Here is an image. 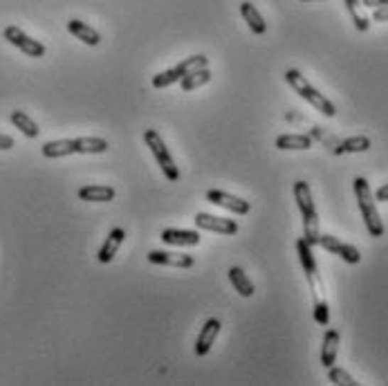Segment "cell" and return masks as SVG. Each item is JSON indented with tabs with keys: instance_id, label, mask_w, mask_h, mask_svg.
<instances>
[{
	"instance_id": "1",
	"label": "cell",
	"mask_w": 388,
	"mask_h": 386,
	"mask_svg": "<svg viewBox=\"0 0 388 386\" xmlns=\"http://www.w3.org/2000/svg\"><path fill=\"white\" fill-rule=\"evenodd\" d=\"M296 252H298V261H301V265H303L306 279H308L310 290H312L314 321H317L319 326H328L330 310H328V301H325V288H323V281H321V274H319L317 259H314V254H312V245H308L306 238H298L296 240Z\"/></svg>"
},
{
	"instance_id": "2",
	"label": "cell",
	"mask_w": 388,
	"mask_h": 386,
	"mask_svg": "<svg viewBox=\"0 0 388 386\" xmlns=\"http://www.w3.org/2000/svg\"><path fill=\"white\" fill-rule=\"evenodd\" d=\"M108 151V141L102 137H77V139H54L43 144L41 153L43 157H65V155H97V153H106Z\"/></svg>"
},
{
	"instance_id": "3",
	"label": "cell",
	"mask_w": 388,
	"mask_h": 386,
	"mask_svg": "<svg viewBox=\"0 0 388 386\" xmlns=\"http://www.w3.org/2000/svg\"><path fill=\"white\" fill-rule=\"evenodd\" d=\"M294 200H296V207L301 211V218H303V238L308 245H319V213L317 207H314V200H312V189L310 184L298 180L294 182Z\"/></svg>"
},
{
	"instance_id": "4",
	"label": "cell",
	"mask_w": 388,
	"mask_h": 386,
	"mask_svg": "<svg viewBox=\"0 0 388 386\" xmlns=\"http://www.w3.org/2000/svg\"><path fill=\"white\" fill-rule=\"evenodd\" d=\"M285 81L301 99H303V102H308L312 108H317L319 112H323L325 117H335L337 115V106L330 102L325 95H321L317 88H314V85L298 73V70H287Z\"/></svg>"
},
{
	"instance_id": "5",
	"label": "cell",
	"mask_w": 388,
	"mask_h": 386,
	"mask_svg": "<svg viewBox=\"0 0 388 386\" xmlns=\"http://www.w3.org/2000/svg\"><path fill=\"white\" fill-rule=\"evenodd\" d=\"M355 187V195H357V203H359V211H362L364 216V223H366V230L372 238H379L384 236V223H382V216L377 211V205H375V195L370 191V184L366 178H355L352 182Z\"/></svg>"
},
{
	"instance_id": "6",
	"label": "cell",
	"mask_w": 388,
	"mask_h": 386,
	"mask_svg": "<svg viewBox=\"0 0 388 386\" xmlns=\"http://www.w3.org/2000/svg\"><path fill=\"white\" fill-rule=\"evenodd\" d=\"M144 141H146V146L155 155V160H157V164H160L164 178L171 180V182H178L180 180V168L176 166L173 155H171V151L166 149L160 133L153 131V128H149V131H144Z\"/></svg>"
},
{
	"instance_id": "7",
	"label": "cell",
	"mask_w": 388,
	"mask_h": 386,
	"mask_svg": "<svg viewBox=\"0 0 388 386\" xmlns=\"http://www.w3.org/2000/svg\"><path fill=\"white\" fill-rule=\"evenodd\" d=\"M200 68H209V59L205 54H193V56H189V59H184L178 65H173L171 70H164V73L155 75L153 77V88H157V90L168 88V85L178 83L186 73H191V70H200Z\"/></svg>"
},
{
	"instance_id": "8",
	"label": "cell",
	"mask_w": 388,
	"mask_h": 386,
	"mask_svg": "<svg viewBox=\"0 0 388 386\" xmlns=\"http://www.w3.org/2000/svg\"><path fill=\"white\" fill-rule=\"evenodd\" d=\"M5 41H9L14 48H18L23 54L32 56V59H41L43 54H45V45H43L41 41H34L32 36H27L21 27L16 25H7L5 32H3Z\"/></svg>"
},
{
	"instance_id": "9",
	"label": "cell",
	"mask_w": 388,
	"mask_h": 386,
	"mask_svg": "<svg viewBox=\"0 0 388 386\" xmlns=\"http://www.w3.org/2000/svg\"><path fill=\"white\" fill-rule=\"evenodd\" d=\"M195 227H198V230H205V232L222 234V236H234L238 232V223L236 220L211 216V213H205V211L195 213Z\"/></svg>"
},
{
	"instance_id": "10",
	"label": "cell",
	"mask_w": 388,
	"mask_h": 386,
	"mask_svg": "<svg viewBox=\"0 0 388 386\" xmlns=\"http://www.w3.org/2000/svg\"><path fill=\"white\" fill-rule=\"evenodd\" d=\"M319 245H321L325 252L339 256V259H343V261L350 263V265H357L359 261H362V254H359V250H357L355 245H348V242H341L339 238L330 236V234H321V236H319Z\"/></svg>"
},
{
	"instance_id": "11",
	"label": "cell",
	"mask_w": 388,
	"mask_h": 386,
	"mask_svg": "<svg viewBox=\"0 0 388 386\" xmlns=\"http://www.w3.org/2000/svg\"><path fill=\"white\" fill-rule=\"evenodd\" d=\"M207 200L211 205H218L222 209H229L232 213H238V216H245V213H249L252 205L247 203V200H242L238 195H232V193H225V191H207Z\"/></svg>"
},
{
	"instance_id": "12",
	"label": "cell",
	"mask_w": 388,
	"mask_h": 386,
	"mask_svg": "<svg viewBox=\"0 0 388 386\" xmlns=\"http://www.w3.org/2000/svg\"><path fill=\"white\" fill-rule=\"evenodd\" d=\"M220 328H222V323H220V319H215V317L205 321V326L200 328V335L195 339V355L198 357L209 355L211 346L215 344V337L220 335Z\"/></svg>"
},
{
	"instance_id": "13",
	"label": "cell",
	"mask_w": 388,
	"mask_h": 386,
	"mask_svg": "<svg viewBox=\"0 0 388 386\" xmlns=\"http://www.w3.org/2000/svg\"><path fill=\"white\" fill-rule=\"evenodd\" d=\"M149 263L153 265H166V267H180V269H186V267H193V256L189 254H176V252H160V250H151L149 252Z\"/></svg>"
},
{
	"instance_id": "14",
	"label": "cell",
	"mask_w": 388,
	"mask_h": 386,
	"mask_svg": "<svg viewBox=\"0 0 388 386\" xmlns=\"http://www.w3.org/2000/svg\"><path fill=\"white\" fill-rule=\"evenodd\" d=\"M124 238H126V232L122 230V227H114V230L108 234V238L104 240L102 250L97 252L99 263H110V261L114 259V256H117V252H119V247H122Z\"/></svg>"
},
{
	"instance_id": "15",
	"label": "cell",
	"mask_w": 388,
	"mask_h": 386,
	"mask_svg": "<svg viewBox=\"0 0 388 386\" xmlns=\"http://www.w3.org/2000/svg\"><path fill=\"white\" fill-rule=\"evenodd\" d=\"M68 32L72 36H77L79 41H83L85 45H90V48H97L99 43H102V34H99L95 27H90L88 23H83L79 18H72L68 21Z\"/></svg>"
},
{
	"instance_id": "16",
	"label": "cell",
	"mask_w": 388,
	"mask_h": 386,
	"mask_svg": "<svg viewBox=\"0 0 388 386\" xmlns=\"http://www.w3.org/2000/svg\"><path fill=\"white\" fill-rule=\"evenodd\" d=\"M162 240L173 247H195L200 245V234L193 230H164Z\"/></svg>"
},
{
	"instance_id": "17",
	"label": "cell",
	"mask_w": 388,
	"mask_h": 386,
	"mask_svg": "<svg viewBox=\"0 0 388 386\" xmlns=\"http://www.w3.org/2000/svg\"><path fill=\"white\" fill-rule=\"evenodd\" d=\"M339 341H341L339 331H335V328L325 331V335H323V346H321V364H323V368L335 366L337 355H339Z\"/></svg>"
},
{
	"instance_id": "18",
	"label": "cell",
	"mask_w": 388,
	"mask_h": 386,
	"mask_svg": "<svg viewBox=\"0 0 388 386\" xmlns=\"http://www.w3.org/2000/svg\"><path fill=\"white\" fill-rule=\"evenodd\" d=\"M117 191L112 187H106V184H88V187H81L79 189V198L83 203H110L114 200Z\"/></svg>"
},
{
	"instance_id": "19",
	"label": "cell",
	"mask_w": 388,
	"mask_h": 386,
	"mask_svg": "<svg viewBox=\"0 0 388 386\" xmlns=\"http://www.w3.org/2000/svg\"><path fill=\"white\" fill-rule=\"evenodd\" d=\"M312 146V135L303 133H285L276 137V149L281 151H308Z\"/></svg>"
},
{
	"instance_id": "20",
	"label": "cell",
	"mask_w": 388,
	"mask_h": 386,
	"mask_svg": "<svg viewBox=\"0 0 388 386\" xmlns=\"http://www.w3.org/2000/svg\"><path fill=\"white\" fill-rule=\"evenodd\" d=\"M240 14H242V18H245V23L249 25V30L254 32V34H265L267 32V23H265V18L261 16V11L256 9V5H252V3H242L240 5Z\"/></svg>"
},
{
	"instance_id": "21",
	"label": "cell",
	"mask_w": 388,
	"mask_h": 386,
	"mask_svg": "<svg viewBox=\"0 0 388 386\" xmlns=\"http://www.w3.org/2000/svg\"><path fill=\"white\" fill-rule=\"evenodd\" d=\"M9 119H11V124L18 128V131L25 135V137H30V139H36L38 135H41V128H38V124L27 115V112H23V110H14L11 115H9Z\"/></svg>"
},
{
	"instance_id": "22",
	"label": "cell",
	"mask_w": 388,
	"mask_h": 386,
	"mask_svg": "<svg viewBox=\"0 0 388 386\" xmlns=\"http://www.w3.org/2000/svg\"><path fill=\"white\" fill-rule=\"evenodd\" d=\"M211 81V70L209 68H200V70H191V73H186L182 79H180V85L184 92H191L195 88H200V85H205Z\"/></svg>"
},
{
	"instance_id": "23",
	"label": "cell",
	"mask_w": 388,
	"mask_h": 386,
	"mask_svg": "<svg viewBox=\"0 0 388 386\" xmlns=\"http://www.w3.org/2000/svg\"><path fill=\"white\" fill-rule=\"evenodd\" d=\"M229 281H232V285H234V290L240 294V296H252L254 294V283L249 281V277L245 274V269L242 267H232L229 269Z\"/></svg>"
},
{
	"instance_id": "24",
	"label": "cell",
	"mask_w": 388,
	"mask_h": 386,
	"mask_svg": "<svg viewBox=\"0 0 388 386\" xmlns=\"http://www.w3.org/2000/svg\"><path fill=\"white\" fill-rule=\"evenodd\" d=\"M370 149V137L366 135H355V137H348V139H343L341 144L337 149H333L337 155L341 153H364Z\"/></svg>"
},
{
	"instance_id": "25",
	"label": "cell",
	"mask_w": 388,
	"mask_h": 386,
	"mask_svg": "<svg viewBox=\"0 0 388 386\" xmlns=\"http://www.w3.org/2000/svg\"><path fill=\"white\" fill-rule=\"evenodd\" d=\"M328 380L337 384V386H359V382L348 373V370H343L339 366H330L328 368Z\"/></svg>"
},
{
	"instance_id": "26",
	"label": "cell",
	"mask_w": 388,
	"mask_h": 386,
	"mask_svg": "<svg viewBox=\"0 0 388 386\" xmlns=\"http://www.w3.org/2000/svg\"><path fill=\"white\" fill-rule=\"evenodd\" d=\"M346 7L350 11V16H352V23L359 32H368V27H370V18H366L362 11H359V0H346Z\"/></svg>"
},
{
	"instance_id": "27",
	"label": "cell",
	"mask_w": 388,
	"mask_h": 386,
	"mask_svg": "<svg viewBox=\"0 0 388 386\" xmlns=\"http://www.w3.org/2000/svg\"><path fill=\"white\" fill-rule=\"evenodd\" d=\"M372 21H377V23H386V21H388V5H384V7H375V11H372Z\"/></svg>"
},
{
	"instance_id": "28",
	"label": "cell",
	"mask_w": 388,
	"mask_h": 386,
	"mask_svg": "<svg viewBox=\"0 0 388 386\" xmlns=\"http://www.w3.org/2000/svg\"><path fill=\"white\" fill-rule=\"evenodd\" d=\"M372 195H375L377 203H388V184H382V187L375 193H372Z\"/></svg>"
},
{
	"instance_id": "29",
	"label": "cell",
	"mask_w": 388,
	"mask_h": 386,
	"mask_svg": "<svg viewBox=\"0 0 388 386\" xmlns=\"http://www.w3.org/2000/svg\"><path fill=\"white\" fill-rule=\"evenodd\" d=\"M9 149H14V139L9 135L0 133V151H9Z\"/></svg>"
},
{
	"instance_id": "30",
	"label": "cell",
	"mask_w": 388,
	"mask_h": 386,
	"mask_svg": "<svg viewBox=\"0 0 388 386\" xmlns=\"http://www.w3.org/2000/svg\"><path fill=\"white\" fill-rule=\"evenodd\" d=\"M362 5L364 7H384V5H388V0H362Z\"/></svg>"
},
{
	"instance_id": "31",
	"label": "cell",
	"mask_w": 388,
	"mask_h": 386,
	"mask_svg": "<svg viewBox=\"0 0 388 386\" xmlns=\"http://www.w3.org/2000/svg\"><path fill=\"white\" fill-rule=\"evenodd\" d=\"M306 3H308V0H306Z\"/></svg>"
}]
</instances>
